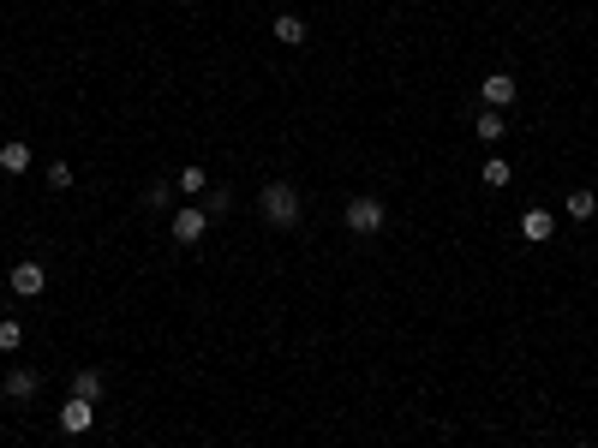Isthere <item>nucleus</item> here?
I'll return each instance as SVG.
<instances>
[{"label":"nucleus","instance_id":"14","mask_svg":"<svg viewBox=\"0 0 598 448\" xmlns=\"http://www.w3.org/2000/svg\"><path fill=\"white\" fill-rule=\"evenodd\" d=\"M276 42L299 48V42H305V19H294V12H281V19H276Z\"/></svg>","mask_w":598,"mask_h":448},{"label":"nucleus","instance_id":"9","mask_svg":"<svg viewBox=\"0 0 598 448\" xmlns=\"http://www.w3.org/2000/svg\"><path fill=\"white\" fill-rule=\"evenodd\" d=\"M0 168H6V174H30V144H24V137L0 144Z\"/></svg>","mask_w":598,"mask_h":448},{"label":"nucleus","instance_id":"12","mask_svg":"<svg viewBox=\"0 0 598 448\" xmlns=\"http://www.w3.org/2000/svg\"><path fill=\"white\" fill-rule=\"evenodd\" d=\"M562 210L575 215V221H593V215H598V197L586 192V186H575V192H569V203H562Z\"/></svg>","mask_w":598,"mask_h":448},{"label":"nucleus","instance_id":"17","mask_svg":"<svg viewBox=\"0 0 598 448\" xmlns=\"http://www.w3.org/2000/svg\"><path fill=\"white\" fill-rule=\"evenodd\" d=\"M48 192H66V186H72V168H66V162H48Z\"/></svg>","mask_w":598,"mask_h":448},{"label":"nucleus","instance_id":"15","mask_svg":"<svg viewBox=\"0 0 598 448\" xmlns=\"http://www.w3.org/2000/svg\"><path fill=\"white\" fill-rule=\"evenodd\" d=\"M478 179H485L491 192H502V186L515 179V168H509V162H502V156H491V162H485V174H478Z\"/></svg>","mask_w":598,"mask_h":448},{"label":"nucleus","instance_id":"1","mask_svg":"<svg viewBox=\"0 0 598 448\" xmlns=\"http://www.w3.org/2000/svg\"><path fill=\"white\" fill-rule=\"evenodd\" d=\"M258 210H263L270 228H299V210H305V203H299L294 179H270V186L258 192Z\"/></svg>","mask_w":598,"mask_h":448},{"label":"nucleus","instance_id":"13","mask_svg":"<svg viewBox=\"0 0 598 448\" xmlns=\"http://www.w3.org/2000/svg\"><path fill=\"white\" fill-rule=\"evenodd\" d=\"M72 394L79 401H102V370H72Z\"/></svg>","mask_w":598,"mask_h":448},{"label":"nucleus","instance_id":"18","mask_svg":"<svg viewBox=\"0 0 598 448\" xmlns=\"http://www.w3.org/2000/svg\"><path fill=\"white\" fill-rule=\"evenodd\" d=\"M144 203H150V210H168V203H174V186H168V179H156V186L144 192Z\"/></svg>","mask_w":598,"mask_h":448},{"label":"nucleus","instance_id":"8","mask_svg":"<svg viewBox=\"0 0 598 448\" xmlns=\"http://www.w3.org/2000/svg\"><path fill=\"white\" fill-rule=\"evenodd\" d=\"M6 394H12V401H37L42 377H37V370H6Z\"/></svg>","mask_w":598,"mask_h":448},{"label":"nucleus","instance_id":"5","mask_svg":"<svg viewBox=\"0 0 598 448\" xmlns=\"http://www.w3.org/2000/svg\"><path fill=\"white\" fill-rule=\"evenodd\" d=\"M42 287H48V270H42L37 257H24V263H12V293H24V299H37Z\"/></svg>","mask_w":598,"mask_h":448},{"label":"nucleus","instance_id":"10","mask_svg":"<svg viewBox=\"0 0 598 448\" xmlns=\"http://www.w3.org/2000/svg\"><path fill=\"white\" fill-rule=\"evenodd\" d=\"M473 132L485 137V144H502V137H509V126H502V114H497V108H485V114L473 120Z\"/></svg>","mask_w":598,"mask_h":448},{"label":"nucleus","instance_id":"19","mask_svg":"<svg viewBox=\"0 0 598 448\" xmlns=\"http://www.w3.org/2000/svg\"><path fill=\"white\" fill-rule=\"evenodd\" d=\"M228 210H234V197H228V192L216 186V192H210V215H228Z\"/></svg>","mask_w":598,"mask_h":448},{"label":"nucleus","instance_id":"6","mask_svg":"<svg viewBox=\"0 0 598 448\" xmlns=\"http://www.w3.org/2000/svg\"><path fill=\"white\" fill-rule=\"evenodd\" d=\"M551 234H557V215L551 210H520V239L527 245H544Z\"/></svg>","mask_w":598,"mask_h":448},{"label":"nucleus","instance_id":"2","mask_svg":"<svg viewBox=\"0 0 598 448\" xmlns=\"http://www.w3.org/2000/svg\"><path fill=\"white\" fill-rule=\"evenodd\" d=\"M341 221H347V234L371 239V234H383V228H389V210H383V197H347Z\"/></svg>","mask_w":598,"mask_h":448},{"label":"nucleus","instance_id":"4","mask_svg":"<svg viewBox=\"0 0 598 448\" xmlns=\"http://www.w3.org/2000/svg\"><path fill=\"white\" fill-rule=\"evenodd\" d=\"M168 234H174V245H203V234H210V215H203V210H179Z\"/></svg>","mask_w":598,"mask_h":448},{"label":"nucleus","instance_id":"20","mask_svg":"<svg viewBox=\"0 0 598 448\" xmlns=\"http://www.w3.org/2000/svg\"><path fill=\"white\" fill-rule=\"evenodd\" d=\"M575 448H593V443H575Z\"/></svg>","mask_w":598,"mask_h":448},{"label":"nucleus","instance_id":"3","mask_svg":"<svg viewBox=\"0 0 598 448\" xmlns=\"http://www.w3.org/2000/svg\"><path fill=\"white\" fill-rule=\"evenodd\" d=\"M60 430H66V436H90V430H96V401H79V394H72V401L60 407Z\"/></svg>","mask_w":598,"mask_h":448},{"label":"nucleus","instance_id":"11","mask_svg":"<svg viewBox=\"0 0 598 448\" xmlns=\"http://www.w3.org/2000/svg\"><path fill=\"white\" fill-rule=\"evenodd\" d=\"M203 186H210V174H203L198 162H192V168H179V174H174V192H186V197H203Z\"/></svg>","mask_w":598,"mask_h":448},{"label":"nucleus","instance_id":"7","mask_svg":"<svg viewBox=\"0 0 598 448\" xmlns=\"http://www.w3.org/2000/svg\"><path fill=\"white\" fill-rule=\"evenodd\" d=\"M478 90H485V108H497V114H502V108H509V102L520 96V84L509 79V72H491V79L478 84Z\"/></svg>","mask_w":598,"mask_h":448},{"label":"nucleus","instance_id":"16","mask_svg":"<svg viewBox=\"0 0 598 448\" xmlns=\"http://www.w3.org/2000/svg\"><path fill=\"white\" fill-rule=\"evenodd\" d=\"M19 341H24V323L6 317V323H0V353H19Z\"/></svg>","mask_w":598,"mask_h":448}]
</instances>
